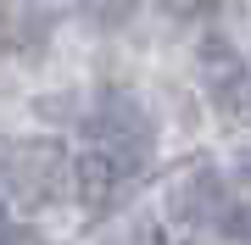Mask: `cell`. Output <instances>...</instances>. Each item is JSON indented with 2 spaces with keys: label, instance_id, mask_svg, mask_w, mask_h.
<instances>
[{
  "label": "cell",
  "instance_id": "obj_4",
  "mask_svg": "<svg viewBox=\"0 0 251 245\" xmlns=\"http://www.w3.org/2000/svg\"><path fill=\"white\" fill-rule=\"evenodd\" d=\"M78 11L95 17V22H123L128 11H134V0H78Z\"/></svg>",
  "mask_w": 251,
  "mask_h": 245
},
{
  "label": "cell",
  "instance_id": "obj_1",
  "mask_svg": "<svg viewBox=\"0 0 251 245\" xmlns=\"http://www.w3.org/2000/svg\"><path fill=\"white\" fill-rule=\"evenodd\" d=\"M67 151L56 139H11L0 145V184L23 200V206H50L67 190Z\"/></svg>",
  "mask_w": 251,
  "mask_h": 245
},
{
  "label": "cell",
  "instance_id": "obj_6",
  "mask_svg": "<svg viewBox=\"0 0 251 245\" xmlns=\"http://www.w3.org/2000/svg\"><path fill=\"white\" fill-rule=\"evenodd\" d=\"M28 234H34V228H11L6 218H0V240H28Z\"/></svg>",
  "mask_w": 251,
  "mask_h": 245
},
{
  "label": "cell",
  "instance_id": "obj_3",
  "mask_svg": "<svg viewBox=\"0 0 251 245\" xmlns=\"http://www.w3.org/2000/svg\"><path fill=\"white\" fill-rule=\"evenodd\" d=\"M73 184H78L84 212H90V218H106V212L117 206V195L134 184V173L117 162L106 145H90V151H78V162H73Z\"/></svg>",
  "mask_w": 251,
  "mask_h": 245
},
{
  "label": "cell",
  "instance_id": "obj_5",
  "mask_svg": "<svg viewBox=\"0 0 251 245\" xmlns=\"http://www.w3.org/2000/svg\"><path fill=\"white\" fill-rule=\"evenodd\" d=\"M229 240H251V206H224V218H218Z\"/></svg>",
  "mask_w": 251,
  "mask_h": 245
},
{
  "label": "cell",
  "instance_id": "obj_2",
  "mask_svg": "<svg viewBox=\"0 0 251 245\" xmlns=\"http://www.w3.org/2000/svg\"><path fill=\"white\" fill-rule=\"evenodd\" d=\"M90 134H95V145H106L117 162H123L128 173H145V162H151V117L140 111V100H128V95H106L95 106V117H90Z\"/></svg>",
  "mask_w": 251,
  "mask_h": 245
},
{
  "label": "cell",
  "instance_id": "obj_7",
  "mask_svg": "<svg viewBox=\"0 0 251 245\" xmlns=\"http://www.w3.org/2000/svg\"><path fill=\"white\" fill-rule=\"evenodd\" d=\"M240 173H246V178H251V151H240Z\"/></svg>",
  "mask_w": 251,
  "mask_h": 245
}]
</instances>
